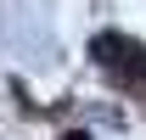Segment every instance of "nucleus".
Here are the masks:
<instances>
[{"instance_id": "1", "label": "nucleus", "mask_w": 146, "mask_h": 140, "mask_svg": "<svg viewBox=\"0 0 146 140\" xmlns=\"http://www.w3.org/2000/svg\"><path fill=\"white\" fill-rule=\"evenodd\" d=\"M90 51H96V62H101V67H112V73H124V79H135V84H146V45H141V39L96 34Z\"/></svg>"}, {"instance_id": "2", "label": "nucleus", "mask_w": 146, "mask_h": 140, "mask_svg": "<svg viewBox=\"0 0 146 140\" xmlns=\"http://www.w3.org/2000/svg\"><path fill=\"white\" fill-rule=\"evenodd\" d=\"M62 140H90V135H84V129H68V135H62Z\"/></svg>"}]
</instances>
